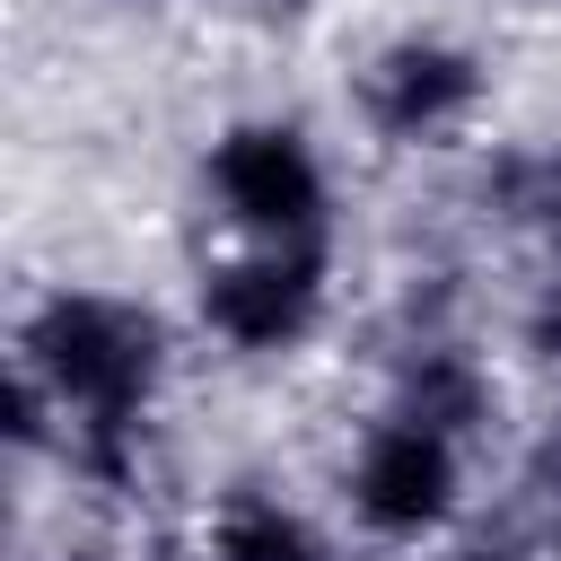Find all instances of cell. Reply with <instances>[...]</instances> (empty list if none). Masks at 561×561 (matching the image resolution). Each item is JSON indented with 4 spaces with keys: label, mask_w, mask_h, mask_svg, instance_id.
<instances>
[{
    "label": "cell",
    "mask_w": 561,
    "mask_h": 561,
    "mask_svg": "<svg viewBox=\"0 0 561 561\" xmlns=\"http://www.w3.org/2000/svg\"><path fill=\"white\" fill-rule=\"evenodd\" d=\"M316 9H324V0H228V18H245V26H263V35H298Z\"/></svg>",
    "instance_id": "cell-9"
},
{
    "label": "cell",
    "mask_w": 561,
    "mask_h": 561,
    "mask_svg": "<svg viewBox=\"0 0 561 561\" xmlns=\"http://www.w3.org/2000/svg\"><path fill=\"white\" fill-rule=\"evenodd\" d=\"M508 351L561 394V263H526L508 289Z\"/></svg>",
    "instance_id": "cell-7"
},
{
    "label": "cell",
    "mask_w": 561,
    "mask_h": 561,
    "mask_svg": "<svg viewBox=\"0 0 561 561\" xmlns=\"http://www.w3.org/2000/svg\"><path fill=\"white\" fill-rule=\"evenodd\" d=\"M491 9H535V0H491Z\"/></svg>",
    "instance_id": "cell-12"
},
{
    "label": "cell",
    "mask_w": 561,
    "mask_h": 561,
    "mask_svg": "<svg viewBox=\"0 0 561 561\" xmlns=\"http://www.w3.org/2000/svg\"><path fill=\"white\" fill-rule=\"evenodd\" d=\"M491 491V456H473L465 438L403 421L386 403H359L324 456V508L351 535V552L368 561H421L447 535H465L482 517Z\"/></svg>",
    "instance_id": "cell-2"
},
{
    "label": "cell",
    "mask_w": 561,
    "mask_h": 561,
    "mask_svg": "<svg viewBox=\"0 0 561 561\" xmlns=\"http://www.w3.org/2000/svg\"><path fill=\"white\" fill-rule=\"evenodd\" d=\"M535 543H543V561H561V526H543V535H535Z\"/></svg>",
    "instance_id": "cell-11"
},
{
    "label": "cell",
    "mask_w": 561,
    "mask_h": 561,
    "mask_svg": "<svg viewBox=\"0 0 561 561\" xmlns=\"http://www.w3.org/2000/svg\"><path fill=\"white\" fill-rule=\"evenodd\" d=\"M421 561H543V543L517 526V517H500V508H482L465 535H447L438 552H421Z\"/></svg>",
    "instance_id": "cell-8"
},
{
    "label": "cell",
    "mask_w": 561,
    "mask_h": 561,
    "mask_svg": "<svg viewBox=\"0 0 561 561\" xmlns=\"http://www.w3.org/2000/svg\"><path fill=\"white\" fill-rule=\"evenodd\" d=\"M184 351H193L184 316L96 272H53L18 298L9 368L35 377L61 412V473H53L61 491L105 500V508L149 500Z\"/></svg>",
    "instance_id": "cell-1"
},
{
    "label": "cell",
    "mask_w": 561,
    "mask_h": 561,
    "mask_svg": "<svg viewBox=\"0 0 561 561\" xmlns=\"http://www.w3.org/2000/svg\"><path fill=\"white\" fill-rule=\"evenodd\" d=\"M18 561H79V552H53V543H18Z\"/></svg>",
    "instance_id": "cell-10"
},
{
    "label": "cell",
    "mask_w": 561,
    "mask_h": 561,
    "mask_svg": "<svg viewBox=\"0 0 561 561\" xmlns=\"http://www.w3.org/2000/svg\"><path fill=\"white\" fill-rule=\"evenodd\" d=\"M184 561H351V535L324 500L289 491L280 473H228L193 500Z\"/></svg>",
    "instance_id": "cell-6"
},
{
    "label": "cell",
    "mask_w": 561,
    "mask_h": 561,
    "mask_svg": "<svg viewBox=\"0 0 561 561\" xmlns=\"http://www.w3.org/2000/svg\"><path fill=\"white\" fill-rule=\"evenodd\" d=\"M193 210L210 245H342V167L289 105H237L193 140Z\"/></svg>",
    "instance_id": "cell-4"
},
{
    "label": "cell",
    "mask_w": 561,
    "mask_h": 561,
    "mask_svg": "<svg viewBox=\"0 0 561 561\" xmlns=\"http://www.w3.org/2000/svg\"><path fill=\"white\" fill-rule=\"evenodd\" d=\"M342 114L377 158L465 167L491 140V114H500V61H491L482 35H465L447 18H394L351 53Z\"/></svg>",
    "instance_id": "cell-3"
},
{
    "label": "cell",
    "mask_w": 561,
    "mask_h": 561,
    "mask_svg": "<svg viewBox=\"0 0 561 561\" xmlns=\"http://www.w3.org/2000/svg\"><path fill=\"white\" fill-rule=\"evenodd\" d=\"M175 316L219 368H298L342 324V245H202Z\"/></svg>",
    "instance_id": "cell-5"
}]
</instances>
